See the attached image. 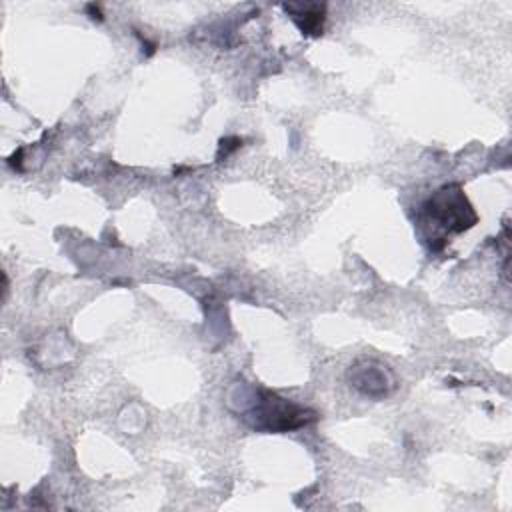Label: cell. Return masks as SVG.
<instances>
[{"mask_svg":"<svg viewBox=\"0 0 512 512\" xmlns=\"http://www.w3.org/2000/svg\"><path fill=\"white\" fill-rule=\"evenodd\" d=\"M284 10L290 12L304 34H322L324 24V6L318 4H284Z\"/></svg>","mask_w":512,"mask_h":512,"instance_id":"obj_3","label":"cell"},{"mask_svg":"<svg viewBox=\"0 0 512 512\" xmlns=\"http://www.w3.org/2000/svg\"><path fill=\"white\" fill-rule=\"evenodd\" d=\"M256 416H258V422L254 426L272 430V432L294 430L310 424L316 418L310 410L290 404L288 400L280 398L274 392H262V398L256 406Z\"/></svg>","mask_w":512,"mask_h":512,"instance_id":"obj_2","label":"cell"},{"mask_svg":"<svg viewBox=\"0 0 512 512\" xmlns=\"http://www.w3.org/2000/svg\"><path fill=\"white\" fill-rule=\"evenodd\" d=\"M424 210L430 220L448 232H462L478 220L472 206L468 204L460 186L440 188L426 204Z\"/></svg>","mask_w":512,"mask_h":512,"instance_id":"obj_1","label":"cell"}]
</instances>
